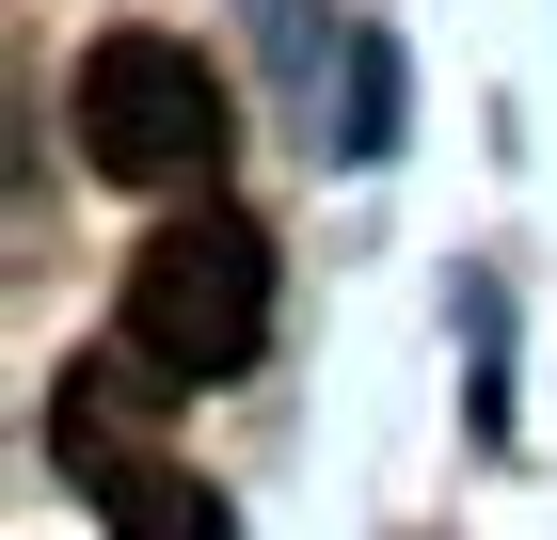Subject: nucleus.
I'll return each instance as SVG.
<instances>
[{"label": "nucleus", "instance_id": "1", "mask_svg": "<svg viewBox=\"0 0 557 540\" xmlns=\"http://www.w3.org/2000/svg\"><path fill=\"white\" fill-rule=\"evenodd\" d=\"M64 127H81V160L112 175V191H208L223 143H239V96H223L208 48H175V33H112V48H81Z\"/></svg>", "mask_w": 557, "mask_h": 540}, {"label": "nucleus", "instance_id": "2", "mask_svg": "<svg viewBox=\"0 0 557 540\" xmlns=\"http://www.w3.org/2000/svg\"><path fill=\"white\" fill-rule=\"evenodd\" d=\"M112 334H128L160 381H223V366H256V334H271V239H256L239 208H175L160 239L128 254Z\"/></svg>", "mask_w": 557, "mask_h": 540}, {"label": "nucleus", "instance_id": "3", "mask_svg": "<svg viewBox=\"0 0 557 540\" xmlns=\"http://www.w3.org/2000/svg\"><path fill=\"white\" fill-rule=\"evenodd\" d=\"M112 540H223V493L208 477H175V461H128V477H96Z\"/></svg>", "mask_w": 557, "mask_h": 540}]
</instances>
